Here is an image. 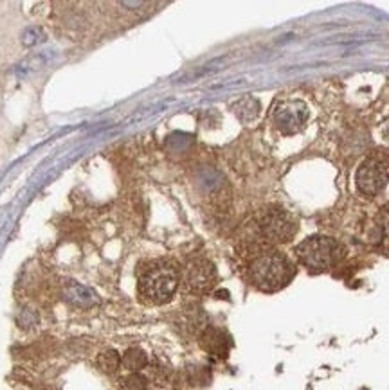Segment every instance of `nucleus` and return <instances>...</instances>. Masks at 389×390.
<instances>
[{
	"instance_id": "39448f33",
	"label": "nucleus",
	"mask_w": 389,
	"mask_h": 390,
	"mask_svg": "<svg viewBox=\"0 0 389 390\" xmlns=\"http://www.w3.org/2000/svg\"><path fill=\"white\" fill-rule=\"evenodd\" d=\"M258 227L262 236L271 243H288L298 234V223L294 218L279 207H269L262 211Z\"/></svg>"
},
{
	"instance_id": "f03ea898",
	"label": "nucleus",
	"mask_w": 389,
	"mask_h": 390,
	"mask_svg": "<svg viewBox=\"0 0 389 390\" xmlns=\"http://www.w3.org/2000/svg\"><path fill=\"white\" fill-rule=\"evenodd\" d=\"M179 288V272L173 264L157 261L143 270L139 277V295L152 304H166Z\"/></svg>"
},
{
	"instance_id": "ddd939ff",
	"label": "nucleus",
	"mask_w": 389,
	"mask_h": 390,
	"mask_svg": "<svg viewBox=\"0 0 389 390\" xmlns=\"http://www.w3.org/2000/svg\"><path fill=\"white\" fill-rule=\"evenodd\" d=\"M209 370L208 369H202V367H191L188 372V382L189 385H195V386H202V385H208L209 383Z\"/></svg>"
},
{
	"instance_id": "f257e3e1",
	"label": "nucleus",
	"mask_w": 389,
	"mask_h": 390,
	"mask_svg": "<svg viewBox=\"0 0 389 390\" xmlns=\"http://www.w3.org/2000/svg\"><path fill=\"white\" fill-rule=\"evenodd\" d=\"M250 279L263 292H278L294 279L292 261L281 252H265L250 263Z\"/></svg>"
},
{
	"instance_id": "9b49d317",
	"label": "nucleus",
	"mask_w": 389,
	"mask_h": 390,
	"mask_svg": "<svg viewBox=\"0 0 389 390\" xmlns=\"http://www.w3.org/2000/svg\"><path fill=\"white\" fill-rule=\"evenodd\" d=\"M98 367L105 374L117 372L119 367H121V356L114 349L105 351V353H101L98 356Z\"/></svg>"
},
{
	"instance_id": "6e6552de",
	"label": "nucleus",
	"mask_w": 389,
	"mask_h": 390,
	"mask_svg": "<svg viewBox=\"0 0 389 390\" xmlns=\"http://www.w3.org/2000/svg\"><path fill=\"white\" fill-rule=\"evenodd\" d=\"M200 346L213 356L226 358L231 349V338L218 327H205L200 334Z\"/></svg>"
},
{
	"instance_id": "4468645a",
	"label": "nucleus",
	"mask_w": 389,
	"mask_h": 390,
	"mask_svg": "<svg viewBox=\"0 0 389 390\" xmlns=\"http://www.w3.org/2000/svg\"><path fill=\"white\" fill-rule=\"evenodd\" d=\"M382 227L389 232V211L384 212V225H382Z\"/></svg>"
},
{
	"instance_id": "423d86ee",
	"label": "nucleus",
	"mask_w": 389,
	"mask_h": 390,
	"mask_svg": "<svg viewBox=\"0 0 389 390\" xmlns=\"http://www.w3.org/2000/svg\"><path fill=\"white\" fill-rule=\"evenodd\" d=\"M217 268L211 261L198 257L189 261L184 270V286L189 293L204 295L209 293L217 285Z\"/></svg>"
},
{
	"instance_id": "1a4fd4ad",
	"label": "nucleus",
	"mask_w": 389,
	"mask_h": 390,
	"mask_svg": "<svg viewBox=\"0 0 389 390\" xmlns=\"http://www.w3.org/2000/svg\"><path fill=\"white\" fill-rule=\"evenodd\" d=\"M63 297L70 304L78 306V308H91L98 302V295L92 292L91 288H85V286L78 285V282H67L65 288H63Z\"/></svg>"
},
{
	"instance_id": "f8f14e48",
	"label": "nucleus",
	"mask_w": 389,
	"mask_h": 390,
	"mask_svg": "<svg viewBox=\"0 0 389 390\" xmlns=\"http://www.w3.org/2000/svg\"><path fill=\"white\" fill-rule=\"evenodd\" d=\"M121 390H148V379L139 372H130L119 383Z\"/></svg>"
},
{
	"instance_id": "0eeeda50",
	"label": "nucleus",
	"mask_w": 389,
	"mask_h": 390,
	"mask_svg": "<svg viewBox=\"0 0 389 390\" xmlns=\"http://www.w3.org/2000/svg\"><path fill=\"white\" fill-rule=\"evenodd\" d=\"M307 115V106L303 103H288L278 112L276 124L283 134H295L305 126Z\"/></svg>"
},
{
	"instance_id": "9d476101",
	"label": "nucleus",
	"mask_w": 389,
	"mask_h": 390,
	"mask_svg": "<svg viewBox=\"0 0 389 390\" xmlns=\"http://www.w3.org/2000/svg\"><path fill=\"white\" fill-rule=\"evenodd\" d=\"M121 363L125 365V369H128L130 372H139L141 369L148 365V356L143 349L139 347H132L125 353V356L121 358Z\"/></svg>"
},
{
	"instance_id": "20e7f679",
	"label": "nucleus",
	"mask_w": 389,
	"mask_h": 390,
	"mask_svg": "<svg viewBox=\"0 0 389 390\" xmlns=\"http://www.w3.org/2000/svg\"><path fill=\"white\" fill-rule=\"evenodd\" d=\"M357 189L366 196H375L389 182V155H371L359 166L355 175Z\"/></svg>"
},
{
	"instance_id": "7ed1b4c3",
	"label": "nucleus",
	"mask_w": 389,
	"mask_h": 390,
	"mask_svg": "<svg viewBox=\"0 0 389 390\" xmlns=\"http://www.w3.org/2000/svg\"><path fill=\"white\" fill-rule=\"evenodd\" d=\"M295 256H298L299 263L305 264L307 268L323 272V270H330L336 264H339L346 256V250L339 241L332 240V238L312 236L298 245Z\"/></svg>"
}]
</instances>
